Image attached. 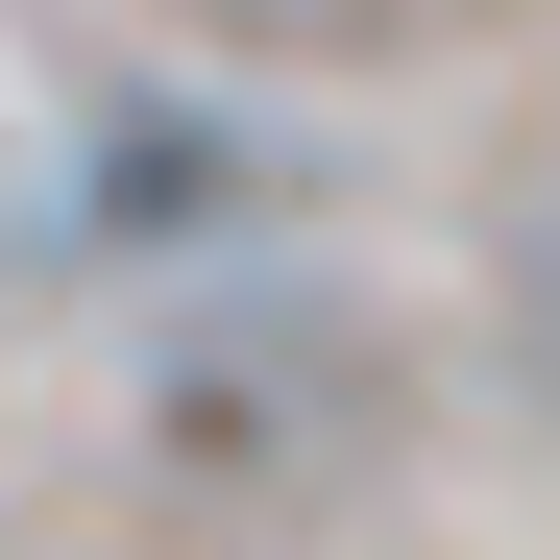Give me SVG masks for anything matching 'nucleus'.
Instances as JSON below:
<instances>
[{"label":"nucleus","instance_id":"nucleus-2","mask_svg":"<svg viewBox=\"0 0 560 560\" xmlns=\"http://www.w3.org/2000/svg\"><path fill=\"white\" fill-rule=\"evenodd\" d=\"M268 196H293V171H268L220 98H98V122H73V244L147 268V293L244 268V244H268Z\"/></svg>","mask_w":560,"mask_h":560},{"label":"nucleus","instance_id":"nucleus-1","mask_svg":"<svg viewBox=\"0 0 560 560\" xmlns=\"http://www.w3.org/2000/svg\"><path fill=\"white\" fill-rule=\"evenodd\" d=\"M122 439H147L196 512H317L341 463L390 439V341H365L317 268H196V293H147Z\"/></svg>","mask_w":560,"mask_h":560},{"label":"nucleus","instance_id":"nucleus-3","mask_svg":"<svg viewBox=\"0 0 560 560\" xmlns=\"http://www.w3.org/2000/svg\"><path fill=\"white\" fill-rule=\"evenodd\" d=\"M512 390H536V415H560V196H536V220H512Z\"/></svg>","mask_w":560,"mask_h":560},{"label":"nucleus","instance_id":"nucleus-4","mask_svg":"<svg viewBox=\"0 0 560 560\" xmlns=\"http://www.w3.org/2000/svg\"><path fill=\"white\" fill-rule=\"evenodd\" d=\"M196 25H244V49H390L415 0H196Z\"/></svg>","mask_w":560,"mask_h":560}]
</instances>
